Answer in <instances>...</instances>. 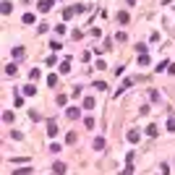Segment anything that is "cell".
<instances>
[{"mask_svg":"<svg viewBox=\"0 0 175 175\" xmlns=\"http://www.w3.org/2000/svg\"><path fill=\"white\" fill-rule=\"evenodd\" d=\"M73 13H76V8H65V11H63V18H65V21L73 18Z\"/></svg>","mask_w":175,"mask_h":175,"instance_id":"5bb4252c","label":"cell"},{"mask_svg":"<svg viewBox=\"0 0 175 175\" xmlns=\"http://www.w3.org/2000/svg\"><path fill=\"white\" fill-rule=\"evenodd\" d=\"M50 8H52V0H39V3H37V11L39 13H47Z\"/></svg>","mask_w":175,"mask_h":175,"instance_id":"6da1fadb","label":"cell"},{"mask_svg":"<svg viewBox=\"0 0 175 175\" xmlns=\"http://www.w3.org/2000/svg\"><path fill=\"white\" fill-rule=\"evenodd\" d=\"M149 63H152V58H149L147 52H141V55H138V65H144V68H147Z\"/></svg>","mask_w":175,"mask_h":175,"instance_id":"52a82bcc","label":"cell"},{"mask_svg":"<svg viewBox=\"0 0 175 175\" xmlns=\"http://www.w3.org/2000/svg\"><path fill=\"white\" fill-rule=\"evenodd\" d=\"M0 11H3V16H8V13L13 11V3H11V0H3V5H0Z\"/></svg>","mask_w":175,"mask_h":175,"instance_id":"3957f363","label":"cell"},{"mask_svg":"<svg viewBox=\"0 0 175 175\" xmlns=\"http://www.w3.org/2000/svg\"><path fill=\"white\" fill-rule=\"evenodd\" d=\"M65 170H68V167H65V162H55V165H52V172H55V175H63Z\"/></svg>","mask_w":175,"mask_h":175,"instance_id":"7a4b0ae2","label":"cell"},{"mask_svg":"<svg viewBox=\"0 0 175 175\" xmlns=\"http://www.w3.org/2000/svg\"><path fill=\"white\" fill-rule=\"evenodd\" d=\"M84 107H86V110H92V107H94V97H84Z\"/></svg>","mask_w":175,"mask_h":175,"instance_id":"2e32d148","label":"cell"},{"mask_svg":"<svg viewBox=\"0 0 175 175\" xmlns=\"http://www.w3.org/2000/svg\"><path fill=\"white\" fill-rule=\"evenodd\" d=\"M21 21L29 26V24H34V21H37V16H34V13H24V18H21Z\"/></svg>","mask_w":175,"mask_h":175,"instance_id":"30bf717a","label":"cell"},{"mask_svg":"<svg viewBox=\"0 0 175 175\" xmlns=\"http://www.w3.org/2000/svg\"><path fill=\"white\" fill-rule=\"evenodd\" d=\"M157 133H159V128L154 126V123H149V126H147V136H152V138H154Z\"/></svg>","mask_w":175,"mask_h":175,"instance_id":"9c48e42d","label":"cell"},{"mask_svg":"<svg viewBox=\"0 0 175 175\" xmlns=\"http://www.w3.org/2000/svg\"><path fill=\"white\" fill-rule=\"evenodd\" d=\"M167 131H172V133H175V118H170V120H167Z\"/></svg>","mask_w":175,"mask_h":175,"instance_id":"d6986e66","label":"cell"},{"mask_svg":"<svg viewBox=\"0 0 175 175\" xmlns=\"http://www.w3.org/2000/svg\"><path fill=\"white\" fill-rule=\"evenodd\" d=\"M65 115H68V120H76L78 115H81V110H78V107H68V112H65Z\"/></svg>","mask_w":175,"mask_h":175,"instance_id":"277c9868","label":"cell"},{"mask_svg":"<svg viewBox=\"0 0 175 175\" xmlns=\"http://www.w3.org/2000/svg\"><path fill=\"white\" fill-rule=\"evenodd\" d=\"M34 92H37V89H34V86H32V84H29V86H26V89H24V94H26V97H34Z\"/></svg>","mask_w":175,"mask_h":175,"instance_id":"e0dca14e","label":"cell"},{"mask_svg":"<svg viewBox=\"0 0 175 175\" xmlns=\"http://www.w3.org/2000/svg\"><path fill=\"white\" fill-rule=\"evenodd\" d=\"M13 60H24V47H13Z\"/></svg>","mask_w":175,"mask_h":175,"instance_id":"5b68a950","label":"cell"},{"mask_svg":"<svg viewBox=\"0 0 175 175\" xmlns=\"http://www.w3.org/2000/svg\"><path fill=\"white\" fill-rule=\"evenodd\" d=\"M94 149H105V138H102V136H97V138H94Z\"/></svg>","mask_w":175,"mask_h":175,"instance_id":"4fadbf2b","label":"cell"},{"mask_svg":"<svg viewBox=\"0 0 175 175\" xmlns=\"http://www.w3.org/2000/svg\"><path fill=\"white\" fill-rule=\"evenodd\" d=\"M128 18H131V16H128L126 11H123V13H118V24H120V26H126V24H128Z\"/></svg>","mask_w":175,"mask_h":175,"instance_id":"8fae6325","label":"cell"},{"mask_svg":"<svg viewBox=\"0 0 175 175\" xmlns=\"http://www.w3.org/2000/svg\"><path fill=\"white\" fill-rule=\"evenodd\" d=\"M58 133V126H55V120H47V136H55Z\"/></svg>","mask_w":175,"mask_h":175,"instance_id":"ba28073f","label":"cell"},{"mask_svg":"<svg viewBox=\"0 0 175 175\" xmlns=\"http://www.w3.org/2000/svg\"><path fill=\"white\" fill-rule=\"evenodd\" d=\"M60 71H63V73H68V71H71V60H63V65H60Z\"/></svg>","mask_w":175,"mask_h":175,"instance_id":"ac0fdd59","label":"cell"},{"mask_svg":"<svg viewBox=\"0 0 175 175\" xmlns=\"http://www.w3.org/2000/svg\"><path fill=\"white\" fill-rule=\"evenodd\" d=\"M13 120H16V115H13L11 110H5L3 112V123H13Z\"/></svg>","mask_w":175,"mask_h":175,"instance_id":"7c38bea8","label":"cell"},{"mask_svg":"<svg viewBox=\"0 0 175 175\" xmlns=\"http://www.w3.org/2000/svg\"><path fill=\"white\" fill-rule=\"evenodd\" d=\"M128 141H131V144L138 141V131H128Z\"/></svg>","mask_w":175,"mask_h":175,"instance_id":"9a60e30c","label":"cell"},{"mask_svg":"<svg viewBox=\"0 0 175 175\" xmlns=\"http://www.w3.org/2000/svg\"><path fill=\"white\" fill-rule=\"evenodd\" d=\"M167 73H170V76L175 73V63H170V65H167Z\"/></svg>","mask_w":175,"mask_h":175,"instance_id":"ffe728a7","label":"cell"},{"mask_svg":"<svg viewBox=\"0 0 175 175\" xmlns=\"http://www.w3.org/2000/svg\"><path fill=\"white\" fill-rule=\"evenodd\" d=\"M5 76H8V78L16 76V63H8V65H5Z\"/></svg>","mask_w":175,"mask_h":175,"instance_id":"8992f818","label":"cell"}]
</instances>
